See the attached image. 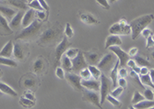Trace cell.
Returning <instances> with one entry per match:
<instances>
[{
	"instance_id": "6da1fadb",
	"label": "cell",
	"mask_w": 154,
	"mask_h": 109,
	"mask_svg": "<svg viewBox=\"0 0 154 109\" xmlns=\"http://www.w3.org/2000/svg\"><path fill=\"white\" fill-rule=\"evenodd\" d=\"M62 30L57 25H54L51 28L45 30L41 34L38 39V45L42 47H51L60 42L62 39Z\"/></svg>"
},
{
	"instance_id": "7a4b0ae2",
	"label": "cell",
	"mask_w": 154,
	"mask_h": 109,
	"mask_svg": "<svg viewBox=\"0 0 154 109\" xmlns=\"http://www.w3.org/2000/svg\"><path fill=\"white\" fill-rule=\"evenodd\" d=\"M43 28V23L38 19H34L29 26L25 28L15 37L16 40H29L37 37Z\"/></svg>"
},
{
	"instance_id": "3957f363",
	"label": "cell",
	"mask_w": 154,
	"mask_h": 109,
	"mask_svg": "<svg viewBox=\"0 0 154 109\" xmlns=\"http://www.w3.org/2000/svg\"><path fill=\"white\" fill-rule=\"evenodd\" d=\"M154 16L153 15H144L141 17H138L137 19L132 20L129 24L131 28V35L132 39H136L140 35L141 31L146 29L147 27L151 23Z\"/></svg>"
},
{
	"instance_id": "277c9868",
	"label": "cell",
	"mask_w": 154,
	"mask_h": 109,
	"mask_svg": "<svg viewBox=\"0 0 154 109\" xmlns=\"http://www.w3.org/2000/svg\"><path fill=\"white\" fill-rule=\"evenodd\" d=\"M116 61L117 57L115 55V53H107L102 59H100L99 62L97 63V66L101 70V72L109 73L112 70V68L114 67Z\"/></svg>"
},
{
	"instance_id": "5b68a950",
	"label": "cell",
	"mask_w": 154,
	"mask_h": 109,
	"mask_svg": "<svg viewBox=\"0 0 154 109\" xmlns=\"http://www.w3.org/2000/svg\"><path fill=\"white\" fill-rule=\"evenodd\" d=\"M109 33L113 35H129L131 33V28L127 23L125 19H121L120 21L112 25L109 29Z\"/></svg>"
},
{
	"instance_id": "8992f818",
	"label": "cell",
	"mask_w": 154,
	"mask_h": 109,
	"mask_svg": "<svg viewBox=\"0 0 154 109\" xmlns=\"http://www.w3.org/2000/svg\"><path fill=\"white\" fill-rule=\"evenodd\" d=\"M101 82H100V103L101 105H103L105 100H106V96L110 93L111 89H112V81L111 79L107 78L106 75L104 73H102L101 76Z\"/></svg>"
},
{
	"instance_id": "52a82bcc",
	"label": "cell",
	"mask_w": 154,
	"mask_h": 109,
	"mask_svg": "<svg viewBox=\"0 0 154 109\" xmlns=\"http://www.w3.org/2000/svg\"><path fill=\"white\" fill-rule=\"evenodd\" d=\"M68 38L67 37H63L61 42L58 43V45L57 46V49H55V52H54V67H57L60 64V60L63 54L66 52V50L68 49V47L71 45V42H68Z\"/></svg>"
},
{
	"instance_id": "ba28073f",
	"label": "cell",
	"mask_w": 154,
	"mask_h": 109,
	"mask_svg": "<svg viewBox=\"0 0 154 109\" xmlns=\"http://www.w3.org/2000/svg\"><path fill=\"white\" fill-rule=\"evenodd\" d=\"M83 94H82V100L91 103L94 105H96L98 108H102V105L100 103V93L97 91H92V90H83Z\"/></svg>"
},
{
	"instance_id": "9c48e42d",
	"label": "cell",
	"mask_w": 154,
	"mask_h": 109,
	"mask_svg": "<svg viewBox=\"0 0 154 109\" xmlns=\"http://www.w3.org/2000/svg\"><path fill=\"white\" fill-rule=\"evenodd\" d=\"M29 53V47L26 43L16 42L13 44V56L19 61H23Z\"/></svg>"
},
{
	"instance_id": "30bf717a",
	"label": "cell",
	"mask_w": 154,
	"mask_h": 109,
	"mask_svg": "<svg viewBox=\"0 0 154 109\" xmlns=\"http://www.w3.org/2000/svg\"><path fill=\"white\" fill-rule=\"evenodd\" d=\"M112 52L115 53V55L117 57V60L119 61V66L121 67H125L127 66L128 61L130 59V55L125 51H124L119 46H111L108 48Z\"/></svg>"
},
{
	"instance_id": "8fae6325",
	"label": "cell",
	"mask_w": 154,
	"mask_h": 109,
	"mask_svg": "<svg viewBox=\"0 0 154 109\" xmlns=\"http://www.w3.org/2000/svg\"><path fill=\"white\" fill-rule=\"evenodd\" d=\"M71 63H72V70L75 72H79L83 68L88 67V63L85 58H84L83 52L80 50L79 51L76 57L71 59Z\"/></svg>"
},
{
	"instance_id": "7c38bea8",
	"label": "cell",
	"mask_w": 154,
	"mask_h": 109,
	"mask_svg": "<svg viewBox=\"0 0 154 109\" xmlns=\"http://www.w3.org/2000/svg\"><path fill=\"white\" fill-rule=\"evenodd\" d=\"M66 78L74 89H76L78 91H83V86L81 85V77L80 76H79L75 73H67L66 75Z\"/></svg>"
},
{
	"instance_id": "4fadbf2b",
	"label": "cell",
	"mask_w": 154,
	"mask_h": 109,
	"mask_svg": "<svg viewBox=\"0 0 154 109\" xmlns=\"http://www.w3.org/2000/svg\"><path fill=\"white\" fill-rule=\"evenodd\" d=\"M24 15V11L23 10H20L18 13H16L15 16H14L8 26H9V28L14 31V30H19L20 29V27L21 26V21H22V17Z\"/></svg>"
},
{
	"instance_id": "5bb4252c",
	"label": "cell",
	"mask_w": 154,
	"mask_h": 109,
	"mask_svg": "<svg viewBox=\"0 0 154 109\" xmlns=\"http://www.w3.org/2000/svg\"><path fill=\"white\" fill-rule=\"evenodd\" d=\"M35 10L33 8L27 9L26 12L24 13V15L22 17V21H21V26L22 27H27L29 26L34 19H35Z\"/></svg>"
},
{
	"instance_id": "9a60e30c",
	"label": "cell",
	"mask_w": 154,
	"mask_h": 109,
	"mask_svg": "<svg viewBox=\"0 0 154 109\" xmlns=\"http://www.w3.org/2000/svg\"><path fill=\"white\" fill-rule=\"evenodd\" d=\"M81 85L83 88H86L92 91H99L100 90V82L96 79H88V80H81Z\"/></svg>"
},
{
	"instance_id": "2e32d148",
	"label": "cell",
	"mask_w": 154,
	"mask_h": 109,
	"mask_svg": "<svg viewBox=\"0 0 154 109\" xmlns=\"http://www.w3.org/2000/svg\"><path fill=\"white\" fill-rule=\"evenodd\" d=\"M13 34V30L9 28L8 20L0 14V36H8Z\"/></svg>"
},
{
	"instance_id": "e0dca14e",
	"label": "cell",
	"mask_w": 154,
	"mask_h": 109,
	"mask_svg": "<svg viewBox=\"0 0 154 109\" xmlns=\"http://www.w3.org/2000/svg\"><path fill=\"white\" fill-rule=\"evenodd\" d=\"M83 55L89 65H97V63L99 62V61L101 59L99 54L94 51L85 52V53H83Z\"/></svg>"
},
{
	"instance_id": "ac0fdd59",
	"label": "cell",
	"mask_w": 154,
	"mask_h": 109,
	"mask_svg": "<svg viewBox=\"0 0 154 109\" xmlns=\"http://www.w3.org/2000/svg\"><path fill=\"white\" fill-rule=\"evenodd\" d=\"M118 69H119V61L117 60L110 71V77L112 81V88H116L117 85V79H118Z\"/></svg>"
},
{
	"instance_id": "d6986e66",
	"label": "cell",
	"mask_w": 154,
	"mask_h": 109,
	"mask_svg": "<svg viewBox=\"0 0 154 109\" xmlns=\"http://www.w3.org/2000/svg\"><path fill=\"white\" fill-rule=\"evenodd\" d=\"M122 44V39L119 37V35H110L107 37L105 42V49H108L111 46H120Z\"/></svg>"
},
{
	"instance_id": "ffe728a7",
	"label": "cell",
	"mask_w": 154,
	"mask_h": 109,
	"mask_svg": "<svg viewBox=\"0 0 154 109\" xmlns=\"http://www.w3.org/2000/svg\"><path fill=\"white\" fill-rule=\"evenodd\" d=\"M0 14H1L4 18H6L7 20H11V19L16 14V10L12 9L11 7L0 5Z\"/></svg>"
},
{
	"instance_id": "44dd1931",
	"label": "cell",
	"mask_w": 154,
	"mask_h": 109,
	"mask_svg": "<svg viewBox=\"0 0 154 109\" xmlns=\"http://www.w3.org/2000/svg\"><path fill=\"white\" fill-rule=\"evenodd\" d=\"M80 19L82 22L88 25H94V24L99 23V20H98L93 15L89 14V13H82V14H80Z\"/></svg>"
},
{
	"instance_id": "7402d4cb",
	"label": "cell",
	"mask_w": 154,
	"mask_h": 109,
	"mask_svg": "<svg viewBox=\"0 0 154 109\" xmlns=\"http://www.w3.org/2000/svg\"><path fill=\"white\" fill-rule=\"evenodd\" d=\"M12 53H13V43L12 40H8V43L3 47L1 51H0V56L10 58L12 56Z\"/></svg>"
},
{
	"instance_id": "603a6c76",
	"label": "cell",
	"mask_w": 154,
	"mask_h": 109,
	"mask_svg": "<svg viewBox=\"0 0 154 109\" xmlns=\"http://www.w3.org/2000/svg\"><path fill=\"white\" fill-rule=\"evenodd\" d=\"M8 3L20 10H27V0H8Z\"/></svg>"
},
{
	"instance_id": "cb8c5ba5",
	"label": "cell",
	"mask_w": 154,
	"mask_h": 109,
	"mask_svg": "<svg viewBox=\"0 0 154 109\" xmlns=\"http://www.w3.org/2000/svg\"><path fill=\"white\" fill-rule=\"evenodd\" d=\"M45 70V61L42 58H38L33 62V72L37 74H41Z\"/></svg>"
},
{
	"instance_id": "d4e9b609",
	"label": "cell",
	"mask_w": 154,
	"mask_h": 109,
	"mask_svg": "<svg viewBox=\"0 0 154 109\" xmlns=\"http://www.w3.org/2000/svg\"><path fill=\"white\" fill-rule=\"evenodd\" d=\"M153 105H154L153 100H148V101L142 100L140 102L135 104L133 108H136V109H147V108L153 107Z\"/></svg>"
},
{
	"instance_id": "484cf974",
	"label": "cell",
	"mask_w": 154,
	"mask_h": 109,
	"mask_svg": "<svg viewBox=\"0 0 154 109\" xmlns=\"http://www.w3.org/2000/svg\"><path fill=\"white\" fill-rule=\"evenodd\" d=\"M0 91H1L3 93H7L8 95H11V96H17V94H18L15 90L12 89L8 85L2 83V82H0Z\"/></svg>"
},
{
	"instance_id": "4316f807",
	"label": "cell",
	"mask_w": 154,
	"mask_h": 109,
	"mask_svg": "<svg viewBox=\"0 0 154 109\" xmlns=\"http://www.w3.org/2000/svg\"><path fill=\"white\" fill-rule=\"evenodd\" d=\"M60 63L62 64L64 70L69 72L72 70V63H71V59L68 58L66 55H62L61 57V60H60Z\"/></svg>"
},
{
	"instance_id": "83f0119b",
	"label": "cell",
	"mask_w": 154,
	"mask_h": 109,
	"mask_svg": "<svg viewBox=\"0 0 154 109\" xmlns=\"http://www.w3.org/2000/svg\"><path fill=\"white\" fill-rule=\"evenodd\" d=\"M88 69H89V71L91 73V75L94 79H96V80L100 79V76L102 74V72H101V70L99 69V68L96 67L95 65H88Z\"/></svg>"
},
{
	"instance_id": "f1b7e54d",
	"label": "cell",
	"mask_w": 154,
	"mask_h": 109,
	"mask_svg": "<svg viewBox=\"0 0 154 109\" xmlns=\"http://www.w3.org/2000/svg\"><path fill=\"white\" fill-rule=\"evenodd\" d=\"M134 59H135L134 61H135V62H136V65L138 66V67H150V66H151L149 61L145 60L144 58H142V57H140V56H137V55H135V56H134Z\"/></svg>"
},
{
	"instance_id": "f546056e",
	"label": "cell",
	"mask_w": 154,
	"mask_h": 109,
	"mask_svg": "<svg viewBox=\"0 0 154 109\" xmlns=\"http://www.w3.org/2000/svg\"><path fill=\"white\" fill-rule=\"evenodd\" d=\"M139 80H140L141 84L143 85H148L149 87H152V89L154 88L153 82L151 81V78H150V76H149V73L144 74V75H140V77H139Z\"/></svg>"
},
{
	"instance_id": "4dcf8cb0",
	"label": "cell",
	"mask_w": 154,
	"mask_h": 109,
	"mask_svg": "<svg viewBox=\"0 0 154 109\" xmlns=\"http://www.w3.org/2000/svg\"><path fill=\"white\" fill-rule=\"evenodd\" d=\"M130 77L132 78V80H133V82H134V85H135L136 86H137L139 89H142V90L145 89L144 85L141 84L140 80H139V77H138L137 73H136L133 70L130 72Z\"/></svg>"
},
{
	"instance_id": "1f68e13d",
	"label": "cell",
	"mask_w": 154,
	"mask_h": 109,
	"mask_svg": "<svg viewBox=\"0 0 154 109\" xmlns=\"http://www.w3.org/2000/svg\"><path fill=\"white\" fill-rule=\"evenodd\" d=\"M0 64L7 65L9 67H17L18 66V63L14 60H12L10 58H7V57H1V56H0Z\"/></svg>"
},
{
	"instance_id": "d6a6232c",
	"label": "cell",
	"mask_w": 154,
	"mask_h": 109,
	"mask_svg": "<svg viewBox=\"0 0 154 109\" xmlns=\"http://www.w3.org/2000/svg\"><path fill=\"white\" fill-rule=\"evenodd\" d=\"M36 85V80L33 79V77H28L23 81V85L28 89H33Z\"/></svg>"
},
{
	"instance_id": "836d02e7",
	"label": "cell",
	"mask_w": 154,
	"mask_h": 109,
	"mask_svg": "<svg viewBox=\"0 0 154 109\" xmlns=\"http://www.w3.org/2000/svg\"><path fill=\"white\" fill-rule=\"evenodd\" d=\"M20 105L22 106H24V107H32V106L35 105V102L34 101H32V100L28 99V98H26L24 96L20 98Z\"/></svg>"
},
{
	"instance_id": "e575fe53",
	"label": "cell",
	"mask_w": 154,
	"mask_h": 109,
	"mask_svg": "<svg viewBox=\"0 0 154 109\" xmlns=\"http://www.w3.org/2000/svg\"><path fill=\"white\" fill-rule=\"evenodd\" d=\"M142 100H145V97H144V95H142L140 93H139L138 91H136L134 93V95H133V97H132V104L135 105L138 102H140Z\"/></svg>"
},
{
	"instance_id": "d590c367",
	"label": "cell",
	"mask_w": 154,
	"mask_h": 109,
	"mask_svg": "<svg viewBox=\"0 0 154 109\" xmlns=\"http://www.w3.org/2000/svg\"><path fill=\"white\" fill-rule=\"evenodd\" d=\"M79 76L81 77V79H84V80H88L91 78V73L88 69V67L86 68H83L82 70L79 71Z\"/></svg>"
},
{
	"instance_id": "8d00e7d4",
	"label": "cell",
	"mask_w": 154,
	"mask_h": 109,
	"mask_svg": "<svg viewBox=\"0 0 154 109\" xmlns=\"http://www.w3.org/2000/svg\"><path fill=\"white\" fill-rule=\"evenodd\" d=\"M79 50L78 49H74V48H70V49H68V50H66V55L68 57V58H70V59H72V58H74V57H76L77 56V54L79 53Z\"/></svg>"
},
{
	"instance_id": "74e56055",
	"label": "cell",
	"mask_w": 154,
	"mask_h": 109,
	"mask_svg": "<svg viewBox=\"0 0 154 109\" xmlns=\"http://www.w3.org/2000/svg\"><path fill=\"white\" fill-rule=\"evenodd\" d=\"M28 7H30L31 8H33L34 10H44V8L42 7L38 0H32V2L28 4Z\"/></svg>"
},
{
	"instance_id": "f35d334b",
	"label": "cell",
	"mask_w": 154,
	"mask_h": 109,
	"mask_svg": "<svg viewBox=\"0 0 154 109\" xmlns=\"http://www.w3.org/2000/svg\"><path fill=\"white\" fill-rule=\"evenodd\" d=\"M65 35L67 38H72L74 36V31L71 28V25L69 23L66 24V29H65Z\"/></svg>"
},
{
	"instance_id": "ab89813d",
	"label": "cell",
	"mask_w": 154,
	"mask_h": 109,
	"mask_svg": "<svg viewBox=\"0 0 154 109\" xmlns=\"http://www.w3.org/2000/svg\"><path fill=\"white\" fill-rule=\"evenodd\" d=\"M124 92V88L123 87H121V86H119V87H117V88H115L113 91L111 92V95L113 97H116V98H118L120 95L122 94V93Z\"/></svg>"
},
{
	"instance_id": "60d3db41",
	"label": "cell",
	"mask_w": 154,
	"mask_h": 109,
	"mask_svg": "<svg viewBox=\"0 0 154 109\" xmlns=\"http://www.w3.org/2000/svg\"><path fill=\"white\" fill-rule=\"evenodd\" d=\"M35 15L40 20H44L47 17V11L45 10H36L35 11Z\"/></svg>"
},
{
	"instance_id": "b9f144b4",
	"label": "cell",
	"mask_w": 154,
	"mask_h": 109,
	"mask_svg": "<svg viewBox=\"0 0 154 109\" xmlns=\"http://www.w3.org/2000/svg\"><path fill=\"white\" fill-rule=\"evenodd\" d=\"M106 99L112 104V105H115V106H116V107H120L121 106V103L116 98V97H113V96H112V95H107V96H106Z\"/></svg>"
},
{
	"instance_id": "7bdbcfd3",
	"label": "cell",
	"mask_w": 154,
	"mask_h": 109,
	"mask_svg": "<svg viewBox=\"0 0 154 109\" xmlns=\"http://www.w3.org/2000/svg\"><path fill=\"white\" fill-rule=\"evenodd\" d=\"M144 97L147 100H153L154 99L153 91L151 89H144Z\"/></svg>"
},
{
	"instance_id": "ee69618b",
	"label": "cell",
	"mask_w": 154,
	"mask_h": 109,
	"mask_svg": "<svg viewBox=\"0 0 154 109\" xmlns=\"http://www.w3.org/2000/svg\"><path fill=\"white\" fill-rule=\"evenodd\" d=\"M55 74H57V76L59 79L63 80L64 77H65V73H64L63 68H61V67H59V66L55 67Z\"/></svg>"
},
{
	"instance_id": "f6af8a7d",
	"label": "cell",
	"mask_w": 154,
	"mask_h": 109,
	"mask_svg": "<svg viewBox=\"0 0 154 109\" xmlns=\"http://www.w3.org/2000/svg\"><path fill=\"white\" fill-rule=\"evenodd\" d=\"M96 1H97L98 4L101 5L104 9H110V5H109L107 0H96Z\"/></svg>"
},
{
	"instance_id": "bcb514c9",
	"label": "cell",
	"mask_w": 154,
	"mask_h": 109,
	"mask_svg": "<svg viewBox=\"0 0 154 109\" xmlns=\"http://www.w3.org/2000/svg\"><path fill=\"white\" fill-rule=\"evenodd\" d=\"M154 45V42H153V35H150L147 38V44H146V48H151Z\"/></svg>"
},
{
	"instance_id": "7dc6e473",
	"label": "cell",
	"mask_w": 154,
	"mask_h": 109,
	"mask_svg": "<svg viewBox=\"0 0 154 109\" xmlns=\"http://www.w3.org/2000/svg\"><path fill=\"white\" fill-rule=\"evenodd\" d=\"M24 97H26V98H28V99H30V100H32V101H34L35 102V100H36V98H35V96H34V94L32 93H31V92H29V91H26V92H24Z\"/></svg>"
},
{
	"instance_id": "c3c4849f",
	"label": "cell",
	"mask_w": 154,
	"mask_h": 109,
	"mask_svg": "<svg viewBox=\"0 0 154 109\" xmlns=\"http://www.w3.org/2000/svg\"><path fill=\"white\" fill-rule=\"evenodd\" d=\"M118 75L120 77H122V78H125V77L128 76V71H127V69H125V67H122L120 70L118 69Z\"/></svg>"
},
{
	"instance_id": "681fc988",
	"label": "cell",
	"mask_w": 154,
	"mask_h": 109,
	"mask_svg": "<svg viewBox=\"0 0 154 109\" xmlns=\"http://www.w3.org/2000/svg\"><path fill=\"white\" fill-rule=\"evenodd\" d=\"M117 83H118V85L119 86H121V87H123V88H125V86H127V80H125V78H122V77H120L119 79H117Z\"/></svg>"
},
{
	"instance_id": "f907efd6",
	"label": "cell",
	"mask_w": 154,
	"mask_h": 109,
	"mask_svg": "<svg viewBox=\"0 0 154 109\" xmlns=\"http://www.w3.org/2000/svg\"><path fill=\"white\" fill-rule=\"evenodd\" d=\"M140 34H142V36H143L144 38H146V39H147L149 36L153 35V32H152L150 30H149V29H147V28H146V29H144V30L141 31V33H140Z\"/></svg>"
},
{
	"instance_id": "816d5d0a",
	"label": "cell",
	"mask_w": 154,
	"mask_h": 109,
	"mask_svg": "<svg viewBox=\"0 0 154 109\" xmlns=\"http://www.w3.org/2000/svg\"><path fill=\"white\" fill-rule=\"evenodd\" d=\"M38 1H39L40 5L42 6V7L44 8V10H45V11L49 10V7H48L47 3L45 2V0H38Z\"/></svg>"
},
{
	"instance_id": "f5cc1de1",
	"label": "cell",
	"mask_w": 154,
	"mask_h": 109,
	"mask_svg": "<svg viewBox=\"0 0 154 109\" xmlns=\"http://www.w3.org/2000/svg\"><path fill=\"white\" fill-rule=\"evenodd\" d=\"M147 73H149L148 67H141L140 68V71H139V74H140V75H144V74H147Z\"/></svg>"
},
{
	"instance_id": "db71d44e",
	"label": "cell",
	"mask_w": 154,
	"mask_h": 109,
	"mask_svg": "<svg viewBox=\"0 0 154 109\" xmlns=\"http://www.w3.org/2000/svg\"><path fill=\"white\" fill-rule=\"evenodd\" d=\"M127 65H128V67H130L131 69H133V68H134L135 66H137V65H136V62H135V61H134V60H130V59L128 61V62H127Z\"/></svg>"
},
{
	"instance_id": "11a10c76",
	"label": "cell",
	"mask_w": 154,
	"mask_h": 109,
	"mask_svg": "<svg viewBox=\"0 0 154 109\" xmlns=\"http://www.w3.org/2000/svg\"><path fill=\"white\" fill-rule=\"evenodd\" d=\"M137 48H132V49H130L128 54L131 56H135V55H137Z\"/></svg>"
},
{
	"instance_id": "9f6ffc18",
	"label": "cell",
	"mask_w": 154,
	"mask_h": 109,
	"mask_svg": "<svg viewBox=\"0 0 154 109\" xmlns=\"http://www.w3.org/2000/svg\"><path fill=\"white\" fill-rule=\"evenodd\" d=\"M136 73H137V74H139V71H140V67H138V66H135L133 69H132Z\"/></svg>"
},
{
	"instance_id": "6f0895ef",
	"label": "cell",
	"mask_w": 154,
	"mask_h": 109,
	"mask_svg": "<svg viewBox=\"0 0 154 109\" xmlns=\"http://www.w3.org/2000/svg\"><path fill=\"white\" fill-rule=\"evenodd\" d=\"M116 1H117V0H110V3H111V4H113V3H115Z\"/></svg>"
},
{
	"instance_id": "680465c9",
	"label": "cell",
	"mask_w": 154,
	"mask_h": 109,
	"mask_svg": "<svg viewBox=\"0 0 154 109\" xmlns=\"http://www.w3.org/2000/svg\"><path fill=\"white\" fill-rule=\"evenodd\" d=\"M3 76V72L1 71V70H0V78H1Z\"/></svg>"
},
{
	"instance_id": "91938a15",
	"label": "cell",
	"mask_w": 154,
	"mask_h": 109,
	"mask_svg": "<svg viewBox=\"0 0 154 109\" xmlns=\"http://www.w3.org/2000/svg\"><path fill=\"white\" fill-rule=\"evenodd\" d=\"M32 0H27V2H28V3H30V2H32Z\"/></svg>"
},
{
	"instance_id": "94428289",
	"label": "cell",
	"mask_w": 154,
	"mask_h": 109,
	"mask_svg": "<svg viewBox=\"0 0 154 109\" xmlns=\"http://www.w3.org/2000/svg\"><path fill=\"white\" fill-rule=\"evenodd\" d=\"M2 94H3V93H2L1 91H0V96H1V95H2Z\"/></svg>"
}]
</instances>
